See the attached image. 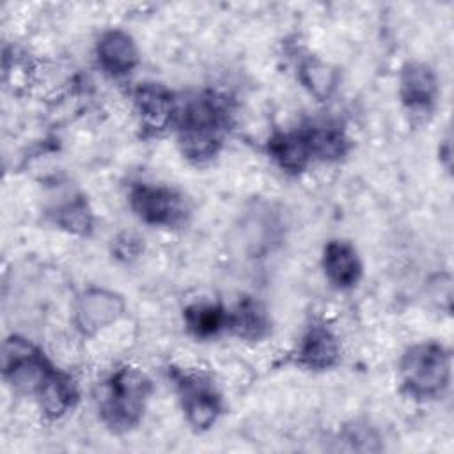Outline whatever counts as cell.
<instances>
[{"instance_id": "cell-6", "label": "cell", "mask_w": 454, "mask_h": 454, "mask_svg": "<svg viewBox=\"0 0 454 454\" xmlns=\"http://www.w3.org/2000/svg\"><path fill=\"white\" fill-rule=\"evenodd\" d=\"M135 103L144 124H147L149 128L161 129L172 119L174 99L172 94L161 85H140L135 92Z\"/></svg>"}, {"instance_id": "cell-8", "label": "cell", "mask_w": 454, "mask_h": 454, "mask_svg": "<svg viewBox=\"0 0 454 454\" xmlns=\"http://www.w3.org/2000/svg\"><path fill=\"white\" fill-rule=\"evenodd\" d=\"M122 310V303L110 293L90 291L87 293L78 305V323L83 330H96L108 325Z\"/></svg>"}, {"instance_id": "cell-11", "label": "cell", "mask_w": 454, "mask_h": 454, "mask_svg": "<svg viewBox=\"0 0 454 454\" xmlns=\"http://www.w3.org/2000/svg\"><path fill=\"white\" fill-rule=\"evenodd\" d=\"M39 397L43 410L51 417H59L73 404L74 388L66 376L51 372L39 387Z\"/></svg>"}, {"instance_id": "cell-2", "label": "cell", "mask_w": 454, "mask_h": 454, "mask_svg": "<svg viewBox=\"0 0 454 454\" xmlns=\"http://www.w3.org/2000/svg\"><path fill=\"white\" fill-rule=\"evenodd\" d=\"M147 381L133 369L119 371L106 390L103 411L115 426H128L140 415Z\"/></svg>"}, {"instance_id": "cell-3", "label": "cell", "mask_w": 454, "mask_h": 454, "mask_svg": "<svg viewBox=\"0 0 454 454\" xmlns=\"http://www.w3.org/2000/svg\"><path fill=\"white\" fill-rule=\"evenodd\" d=\"M449 365L445 355L436 346H419L411 349L403 364L406 385L417 394H434L447 381Z\"/></svg>"}, {"instance_id": "cell-14", "label": "cell", "mask_w": 454, "mask_h": 454, "mask_svg": "<svg viewBox=\"0 0 454 454\" xmlns=\"http://www.w3.org/2000/svg\"><path fill=\"white\" fill-rule=\"evenodd\" d=\"M186 321L197 335H209L223 325V314L213 305H195L186 310Z\"/></svg>"}, {"instance_id": "cell-12", "label": "cell", "mask_w": 454, "mask_h": 454, "mask_svg": "<svg viewBox=\"0 0 454 454\" xmlns=\"http://www.w3.org/2000/svg\"><path fill=\"white\" fill-rule=\"evenodd\" d=\"M403 98L411 106H424L434 96V78L424 66H410L401 80Z\"/></svg>"}, {"instance_id": "cell-9", "label": "cell", "mask_w": 454, "mask_h": 454, "mask_svg": "<svg viewBox=\"0 0 454 454\" xmlns=\"http://www.w3.org/2000/svg\"><path fill=\"white\" fill-rule=\"evenodd\" d=\"M325 271L339 287L355 284L360 273V264L353 248L342 241L328 243L325 250Z\"/></svg>"}, {"instance_id": "cell-5", "label": "cell", "mask_w": 454, "mask_h": 454, "mask_svg": "<svg viewBox=\"0 0 454 454\" xmlns=\"http://www.w3.org/2000/svg\"><path fill=\"white\" fill-rule=\"evenodd\" d=\"M181 394L184 411L193 426L207 427L215 422L220 410L218 397L207 383L197 378H190L181 383Z\"/></svg>"}, {"instance_id": "cell-7", "label": "cell", "mask_w": 454, "mask_h": 454, "mask_svg": "<svg viewBox=\"0 0 454 454\" xmlns=\"http://www.w3.org/2000/svg\"><path fill=\"white\" fill-rule=\"evenodd\" d=\"M98 59L103 69H106L108 73L122 74L137 64V48L129 35L114 30L99 39Z\"/></svg>"}, {"instance_id": "cell-1", "label": "cell", "mask_w": 454, "mask_h": 454, "mask_svg": "<svg viewBox=\"0 0 454 454\" xmlns=\"http://www.w3.org/2000/svg\"><path fill=\"white\" fill-rule=\"evenodd\" d=\"M220 110L211 101H195L183 117V151L195 160L213 156L220 144Z\"/></svg>"}, {"instance_id": "cell-13", "label": "cell", "mask_w": 454, "mask_h": 454, "mask_svg": "<svg viewBox=\"0 0 454 454\" xmlns=\"http://www.w3.org/2000/svg\"><path fill=\"white\" fill-rule=\"evenodd\" d=\"M270 151L287 170H301L310 156L307 138L300 135H278L271 140Z\"/></svg>"}, {"instance_id": "cell-10", "label": "cell", "mask_w": 454, "mask_h": 454, "mask_svg": "<svg viewBox=\"0 0 454 454\" xmlns=\"http://www.w3.org/2000/svg\"><path fill=\"white\" fill-rule=\"evenodd\" d=\"M300 360L309 367H328L337 358V342L332 333L321 326L312 328L300 348Z\"/></svg>"}, {"instance_id": "cell-16", "label": "cell", "mask_w": 454, "mask_h": 454, "mask_svg": "<svg viewBox=\"0 0 454 454\" xmlns=\"http://www.w3.org/2000/svg\"><path fill=\"white\" fill-rule=\"evenodd\" d=\"M59 223L71 231H85L89 225V213L82 202L66 204L59 211Z\"/></svg>"}, {"instance_id": "cell-4", "label": "cell", "mask_w": 454, "mask_h": 454, "mask_svg": "<svg viewBox=\"0 0 454 454\" xmlns=\"http://www.w3.org/2000/svg\"><path fill=\"white\" fill-rule=\"evenodd\" d=\"M131 202L135 211L151 223H174L183 215L181 199L160 186L142 184L133 190Z\"/></svg>"}, {"instance_id": "cell-15", "label": "cell", "mask_w": 454, "mask_h": 454, "mask_svg": "<svg viewBox=\"0 0 454 454\" xmlns=\"http://www.w3.org/2000/svg\"><path fill=\"white\" fill-rule=\"evenodd\" d=\"M234 328L243 337H257L264 328V317L261 310L255 305H243L236 317H234Z\"/></svg>"}]
</instances>
